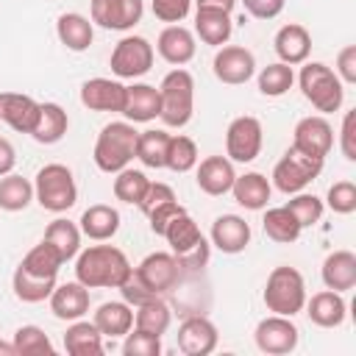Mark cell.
Wrapping results in <instances>:
<instances>
[{
  "label": "cell",
  "mask_w": 356,
  "mask_h": 356,
  "mask_svg": "<svg viewBox=\"0 0 356 356\" xmlns=\"http://www.w3.org/2000/svg\"><path fill=\"white\" fill-rule=\"evenodd\" d=\"M147 186H150V178L142 170L125 167L114 178V197L122 200V203H128V206H139V200L145 197Z\"/></svg>",
  "instance_id": "cell-42"
},
{
  "label": "cell",
  "mask_w": 356,
  "mask_h": 356,
  "mask_svg": "<svg viewBox=\"0 0 356 356\" xmlns=\"http://www.w3.org/2000/svg\"><path fill=\"white\" fill-rule=\"evenodd\" d=\"M337 78L345 83V86H350V83H356V44H345L339 53H337Z\"/></svg>",
  "instance_id": "cell-53"
},
{
  "label": "cell",
  "mask_w": 356,
  "mask_h": 356,
  "mask_svg": "<svg viewBox=\"0 0 356 356\" xmlns=\"http://www.w3.org/2000/svg\"><path fill=\"white\" fill-rule=\"evenodd\" d=\"M231 33H234L231 11H222V8H197L195 11V36H200L203 44L222 47V44H228Z\"/></svg>",
  "instance_id": "cell-26"
},
{
  "label": "cell",
  "mask_w": 356,
  "mask_h": 356,
  "mask_svg": "<svg viewBox=\"0 0 356 356\" xmlns=\"http://www.w3.org/2000/svg\"><path fill=\"white\" fill-rule=\"evenodd\" d=\"M131 273L128 256L114 245H89L75 256V281L86 289H120Z\"/></svg>",
  "instance_id": "cell-1"
},
{
  "label": "cell",
  "mask_w": 356,
  "mask_h": 356,
  "mask_svg": "<svg viewBox=\"0 0 356 356\" xmlns=\"http://www.w3.org/2000/svg\"><path fill=\"white\" fill-rule=\"evenodd\" d=\"M186 209L178 203V200H170V203H164V206H159V209H153L150 214H147V222H150V231L156 234V236H161L164 234V228L178 217V214H184Z\"/></svg>",
  "instance_id": "cell-50"
},
{
  "label": "cell",
  "mask_w": 356,
  "mask_h": 356,
  "mask_svg": "<svg viewBox=\"0 0 356 356\" xmlns=\"http://www.w3.org/2000/svg\"><path fill=\"white\" fill-rule=\"evenodd\" d=\"M120 295H122V300L128 303V306H139V303H145V300H150V298H156V292H150L139 278H136V273H131L122 284H120Z\"/></svg>",
  "instance_id": "cell-52"
},
{
  "label": "cell",
  "mask_w": 356,
  "mask_h": 356,
  "mask_svg": "<svg viewBox=\"0 0 356 356\" xmlns=\"http://www.w3.org/2000/svg\"><path fill=\"white\" fill-rule=\"evenodd\" d=\"M150 8H153V17H156L159 22L178 25L181 19L189 17V11H192V0H153Z\"/></svg>",
  "instance_id": "cell-48"
},
{
  "label": "cell",
  "mask_w": 356,
  "mask_h": 356,
  "mask_svg": "<svg viewBox=\"0 0 356 356\" xmlns=\"http://www.w3.org/2000/svg\"><path fill=\"white\" fill-rule=\"evenodd\" d=\"M170 200H178V197H175V192H172V186H170V184H164V181H150V186H147L145 197L139 200V211L147 217L153 209H159V206H164V203H170Z\"/></svg>",
  "instance_id": "cell-49"
},
{
  "label": "cell",
  "mask_w": 356,
  "mask_h": 356,
  "mask_svg": "<svg viewBox=\"0 0 356 356\" xmlns=\"http://www.w3.org/2000/svg\"><path fill=\"white\" fill-rule=\"evenodd\" d=\"M11 345H14V356H53L56 353L50 337L39 325H19L14 331Z\"/></svg>",
  "instance_id": "cell-41"
},
{
  "label": "cell",
  "mask_w": 356,
  "mask_h": 356,
  "mask_svg": "<svg viewBox=\"0 0 356 356\" xmlns=\"http://www.w3.org/2000/svg\"><path fill=\"white\" fill-rule=\"evenodd\" d=\"M298 86H300V95L312 103V108H317L320 114H334L345 103V83L323 61H303Z\"/></svg>",
  "instance_id": "cell-3"
},
{
  "label": "cell",
  "mask_w": 356,
  "mask_h": 356,
  "mask_svg": "<svg viewBox=\"0 0 356 356\" xmlns=\"http://www.w3.org/2000/svg\"><path fill=\"white\" fill-rule=\"evenodd\" d=\"M81 103L89 111H111L122 114L125 106V83L114 78H89L81 83Z\"/></svg>",
  "instance_id": "cell-16"
},
{
  "label": "cell",
  "mask_w": 356,
  "mask_h": 356,
  "mask_svg": "<svg viewBox=\"0 0 356 356\" xmlns=\"http://www.w3.org/2000/svg\"><path fill=\"white\" fill-rule=\"evenodd\" d=\"M136 139H139V131L128 120L103 125L95 139V150H92L97 170L108 175H117L120 170H125L136 159Z\"/></svg>",
  "instance_id": "cell-2"
},
{
  "label": "cell",
  "mask_w": 356,
  "mask_h": 356,
  "mask_svg": "<svg viewBox=\"0 0 356 356\" xmlns=\"http://www.w3.org/2000/svg\"><path fill=\"white\" fill-rule=\"evenodd\" d=\"M197 8H222V11H234L236 0H195Z\"/></svg>",
  "instance_id": "cell-56"
},
{
  "label": "cell",
  "mask_w": 356,
  "mask_h": 356,
  "mask_svg": "<svg viewBox=\"0 0 356 356\" xmlns=\"http://www.w3.org/2000/svg\"><path fill=\"white\" fill-rule=\"evenodd\" d=\"M11 289H14V298L22 300V303H42V300H47L53 295L56 278H50V275H33L25 267H17L14 275H11Z\"/></svg>",
  "instance_id": "cell-34"
},
{
  "label": "cell",
  "mask_w": 356,
  "mask_h": 356,
  "mask_svg": "<svg viewBox=\"0 0 356 356\" xmlns=\"http://www.w3.org/2000/svg\"><path fill=\"white\" fill-rule=\"evenodd\" d=\"M50 300V312L58 320H81L89 312V289L81 281H67V284H56Z\"/></svg>",
  "instance_id": "cell-22"
},
{
  "label": "cell",
  "mask_w": 356,
  "mask_h": 356,
  "mask_svg": "<svg viewBox=\"0 0 356 356\" xmlns=\"http://www.w3.org/2000/svg\"><path fill=\"white\" fill-rule=\"evenodd\" d=\"M61 264H64V259L58 256V250H56L47 239H42L39 245H33V248L25 253V259L19 261V267H25L28 273H33V275H50V278L58 275Z\"/></svg>",
  "instance_id": "cell-40"
},
{
  "label": "cell",
  "mask_w": 356,
  "mask_h": 356,
  "mask_svg": "<svg viewBox=\"0 0 356 356\" xmlns=\"http://www.w3.org/2000/svg\"><path fill=\"white\" fill-rule=\"evenodd\" d=\"M0 356H14V345L0 339Z\"/></svg>",
  "instance_id": "cell-57"
},
{
  "label": "cell",
  "mask_w": 356,
  "mask_h": 356,
  "mask_svg": "<svg viewBox=\"0 0 356 356\" xmlns=\"http://www.w3.org/2000/svg\"><path fill=\"white\" fill-rule=\"evenodd\" d=\"M339 150L348 161H356V108L345 111L342 128H339Z\"/></svg>",
  "instance_id": "cell-51"
},
{
  "label": "cell",
  "mask_w": 356,
  "mask_h": 356,
  "mask_svg": "<svg viewBox=\"0 0 356 356\" xmlns=\"http://www.w3.org/2000/svg\"><path fill=\"white\" fill-rule=\"evenodd\" d=\"M56 36L58 42L72 50V53H83L92 47V39H95V28H92V19L78 14V11H67L56 19Z\"/></svg>",
  "instance_id": "cell-28"
},
{
  "label": "cell",
  "mask_w": 356,
  "mask_h": 356,
  "mask_svg": "<svg viewBox=\"0 0 356 356\" xmlns=\"http://www.w3.org/2000/svg\"><path fill=\"white\" fill-rule=\"evenodd\" d=\"M303 309H306L309 320L320 328H339L348 317V303H345L342 292H334V289L314 292L312 298H306Z\"/></svg>",
  "instance_id": "cell-23"
},
{
  "label": "cell",
  "mask_w": 356,
  "mask_h": 356,
  "mask_svg": "<svg viewBox=\"0 0 356 356\" xmlns=\"http://www.w3.org/2000/svg\"><path fill=\"white\" fill-rule=\"evenodd\" d=\"M159 95H161L159 120L167 128H184L195 114V78H192V72L184 67L170 70L159 83Z\"/></svg>",
  "instance_id": "cell-4"
},
{
  "label": "cell",
  "mask_w": 356,
  "mask_h": 356,
  "mask_svg": "<svg viewBox=\"0 0 356 356\" xmlns=\"http://www.w3.org/2000/svg\"><path fill=\"white\" fill-rule=\"evenodd\" d=\"M286 209L292 211V217L298 220L300 228H312L323 220V211H325V203L317 197V195H309V192H295L286 203Z\"/></svg>",
  "instance_id": "cell-45"
},
{
  "label": "cell",
  "mask_w": 356,
  "mask_h": 356,
  "mask_svg": "<svg viewBox=\"0 0 356 356\" xmlns=\"http://www.w3.org/2000/svg\"><path fill=\"white\" fill-rule=\"evenodd\" d=\"M92 323L103 337H125L134 328V306H128L125 300H106L97 306Z\"/></svg>",
  "instance_id": "cell-30"
},
{
  "label": "cell",
  "mask_w": 356,
  "mask_h": 356,
  "mask_svg": "<svg viewBox=\"0 0 356 356\" xmlns=\"http://www.w3.org/2000/svg\"><path fill=\"white\" fill-rule=\"evenodd\" d=\"M209 242H211L220 253L236 256V253H242V250L250 245V225H248L245 217H239V214H220V217L211 222Z\"/></svg>",
  "instance_id": "cell-18"
},
{
  "label": "cell",
  "mask_w": 356,
  "mask_h": 356,
  "mask_svg": "<svg viewBox=\"0 0 356 356\" xmlns=\"http://www.w3.org/2000/svg\"><path fill=\"white\" fill-rule=\"evenodd\" d=\"M170 323H172V312H170V306L164 303L161 295L139 303L136 312H134V328L147 331L153 337H164L167 328H170Z\"/></svg>",
  "instance_id": "cell-35"
},
{
  "label": "cell",
  "mask_w": 356,
  "mask_h": 356,
  "mask_svg": "<svg viewBox=\"0 0 356 356\" xmlns=\"http://www.w3.org/2000/svg\"><path fill=\"white\" fill-rule=\"evenodd\" d=\"M261 145H264V128H261L259 117L242 114V117H234L228 122V131H225V156L231 161L250 164L261 153Z\"/></svg>",
  "instance_id": "cell-9"
},
{
  "label": "cell",
  "mask_w": 356,
  "mask_h": 356,
  "mask_svg": "<svg viewBox=\"0 0 356 356\" xmlns=\"http://www.w3.org/2000/svg\"><path fill=\"white\" fill-rule=\"evenodd\" d=\"M242 6L253 19H275L284 11L286 0H242Z\"/></svg>",
  "instance_id": "cell-54"
},
{
  "label": "cell",
  "mask_w": 356,
  "mask_h": 356,
  "mask_svg": "<svg viewBox=\"0 0 356 356\" xmlns=\"http://www.w3.org/2000/svg\"><path fill=\"white\" fill-rule=\"evenodd\" d=\"M292 83H295V72H292V67L284 64V61L267 64V67H261V72H259V92H261L264 97H281V95H286V92L292 89Z\"/></svg>",
  "instance_id": "cell-43"
},
{
  "label": "cell",
  "mask_w": 356,
  "mask_h": 356,
  "mask_svg": "<svg viewBox=\"0 0 356 356\" xmlns=\"http://www.w3.org/2000/svg\"><path fill=\"white\" fill-rule=\"evenodd\" d=\"M217 325L203 314H192L178 325V350L186 356H209L217 348Z\"/></svg>",
  "instance_id": "cell-15"
},
{
  "label": "cell",
  "mask_w": 356,
  "mask_h": 356,
  "mask_svg": "<svg viewBox=\"0 0 356 356\" xmlns=\"http://www.w3.org/2000/svg\"><path fill=\"white\" fill-rule=\"evenodd\" d=\"M323 161L325 159H317V156H309L298 147H289L273 167V186L284 195L303 192L323 172Z\"/></svg>",
  "instance_id": "cell-7"
},
{
  "label": "cell",
  "mask_w": 356,
  "mask_h": 356,
  "mask_svg": "<svg viewBox=\"0 0 356 356\" xmlns=\"http://www.w3.org/2000/svg\"><path fill=\"white\" fill-rule=\"evenodd\" d=\"M323 203L334 214H353L356 211V184L353 181H337V184H331Z\"/></svg>",
  "instance_id": "cell-46"
},
{
  "label": "cell",
  "mask_w": 356,
  "mask_h": 356,
  "mask_svg": "<svg viewBox=\"0 0 356 356\" xmlns=\"http://www.w3.org/2000/svg\"><path fill=\"white\" fill-rule=\"evenodd\" d=\"M153 58H156V50L153 44L145 39V36H122L114 50H111V58H108V67L117 78L122 81H134V78H142L150 72L153 67Z\"/></svg>",
  "instance_id": "cell-8"
},
{
  "label": "cell",
  "mask_w": 356,
  "mask_h": 356,
  "mask_svg": "<svg viewBox=\"0 0 356 356\" xmlns=\"http://www.w3.org/2000/svg\"><path fill=\"white\" fill-rule=\"evenodd\" d=\"M253 339H256V348L261 353H270V356H286L298 348L300 342V331L298 325L292 323V317H284V314H270L264 320H259L256 331H253Z\"/></svg>",
  "instance_id": "cell-10"
},
{
  "label": "cell",
  "mask_w": 356,
  "mask_h": 356,
  "mask_svg": "<svg viewBox=\"0 0 356 356\" xmlns=\"http://www.w3.org/2000/svg\"><path fill=\"white\" fill-rule=\"evenodd\" d=\"M145 0H89V19L106 31H131L142 22Z\"/></svg>",
  "instance_id": "cell-12"
},
{
  "label": "cell",
  "mask_w": 356,
  "mask_h": 356,
  "mask_svg": "<svg viewBox=\"0 0 356 356\" xmlns=\"http://www.w3.org/2000/svg\"><path fill=\"white\" fill-rule=\"evenodd\" d=\"M81 236H83L81 228H78L75 222L64 220V217L53 220V222L44 228V239L58 250V256L64 259V264L78 256V250H81Z\"/></svg>",
  "instance_id": "cell-37"
},
{
  "label": "cell",
  "mask_w": 356,
  "mask_h": 356,
  "mask_svg": "<svg viewBox=\"0 0 356 356\" xmlns=\"http://www.w3.org/2000/svg\"><path fill=\"white\" fill-rule=\"evenodd\" d=\"M64 350L70 356H100L103 353V334L89 320H72L64 331Z\"/></svg>",
  "instance_id": "cell-31"
},
{
  "label": "cell",
  "mask_w": 356,
  "mask_h": 356,
  "mask_svg": "<svg viewBox=\"0 0 356 356\" xmlns=\"http://www.w3.org/2000/svg\"><path fill=\"white\" fill-rule=\"evenodd\" d=\"M320 278L325 289L334 292H348L356 286V253L353 250H334L323 259Z\"/></svg>",
  "instance_id": "cell-25"
},
{
  "label": "cell",
  "mask_w": 356,
  "mask_h": 356,
  "mask_svg": "<svg viewBox=\"0 0 356 356\" xmlns=\"http://www.w3.org/2000/svg\"><path fill=\"white\" fill-rule=\"evenodd\" d=\"M0 120L17 134H31L39 120V103L31 95L0 92Z\"/></svg>",
  "instance_id": "cell-20"
},
{
  "label": "cell",
  "mask_w": 356,
  "mask_h": 356,
  "mask_svg": "<svg viewBox=\"0 0 356 356\" xmlns=\"http://www.w3.org/2000/svg\"><path fill=\"white\" fill-rule=\"evenodd\" d=\"M231 195H234V200H236L242 209H248V211H261V209H267V203H270L273 184H270L261 172H245V175H236V178H234Z\"/></svg>",
  "instance_id": "cell-29"
},
{
  "label": "cell",
  "mask_w": 356,
  "mask_h": 356,
  "mask_svg": "<svg viewBox=\"0 0 356 356\" xmlns=\"http://www.w3.org/2000/svg\"><path fill=\"white\" fill-rule=\"evenodd\" d=\"M33 200L53 214L70 211L78 203V184L67 164H44L33 178Z\"/></svg>",
  "instance_id": "cell-5"
},
{
  "label": "cell",
  "mask_w": 356,
  "mask_h": 356,
  "mask_svg": "<svg viewBox=\"0 0 356 356\" xmlns=\"http://www.w3.org/2000/svg\"><path fill=\"white\" fill-rule=\"evenodd\" d=\"M161 111V95L156 86L150 83H131L125 86V106H122V117L128 122H150L156 120Z\"/></svg>",
  "instance_id": "cell-24"
},
{
  "label": "cell",
  "mask_w": 356,
  "mask_h": 356,
  "mask_svg": "<svg viewBox=\"0 0 356 356\" xmlns=\"http://www.w3.org/2000/svg\"><path fill=\"white\" fill-rule=\"evenodd\" d=\"M197 161H200V156H197V145H195L192 136H184V134L170 136L167 161H164L167 170H172V172H189V170H195Z\"/></svg>",
  "instance_id": "cell-44"
},
{
  "label": "cell",
  "mask_w": 356,
  "mask_h": 356,
  "mask_svg": "<svg viewBox=\"0 0 356 356\" xmlns=\"http://www.w3.org/2000/svg\"><path fill=\"white\" fill-rule=\"evenodd\" d=\"M14 164H17V150H14V145H11L6 136H0V178L8 175V172L14 170Z\"/></svg>",
  "instance_id": "cell-55"
},
{
  "label": "cell",
  "mask_w": 356,
  "mask_h": 356,
  "mask_svg": "<svg viewBox=\"0 0 356 356\" xmlns=\"http://www.w3.org/2000/svg\"><path fill=\"white\" fill-rule=\"evenodd\" d=\"M136 278L156 295H167L178 286L181 281V267L175 261L172 253H164V250H156V253H147L136 267H134Z\"/></svg>",
  "instance_id": "cell-13"
},
{
  "label": "cell",
  "mask_w": 356,
  "mask_h": 356,
  "mask_svg": "<svg viewBox=\"0 0 356 356\" xmlns=\"http://www.w3.org/2000/svg\"><path fill=\"white\" fill-rule=\"evenodd\" d=\"M273 47H275V56L278 61L289 64V67H298L309 58L312 53V33L300 25V22H289V25H281L275 39H273Z\"/></svg>",
  "instance_id": "cell-21"
},
{
  "label": "cell",
  "mask_w": 356,
  "mask_h": 356,
  "mask_svg": "<svg viewBox=\"0 0 356 356\" xmlns=\"http://www.w3.org/2000/svg\"><path fill=\"white\" fill-rule=\"evenodd\" d=\"M33 200V184L17 172L0 178V209L3 211H25Z\"/></svg>",
  "instance_id": "cell-39"
},
{
  "label": "cell",
  "mask_w": 356,
  "mask_h": 356,
  "mask_svg": "<svg viewBox=\"0 0 356 356\" xmlns=\"http://www.w3.org/2000/svg\"><path fill=\"white\" fill-rule=\"evenodd\" d=\"M161 236L167 239V245H170V253H172V256H184V253H189L192 248H197L200 242H206L203 231H200V228H197V222L189 217V211L178 214V217L164 228V234H161Z\"/></svg>",
  "instance_id": "cell-33"
},
{
  "label": "cell",
  "mask_w": 356,
  "mask_h": 356,
  "mask_svg": "<svg viewBox=\"0 0 356 356\" xmlns=\"http://www.w3.org/2000/svg\"><path fill=\"white\" fill-rule=\"evenodd\" d=\"M234 178H236V170L228 156H206L203 161L195 164V184L200 192H206L211 197L231 192Z\"/></svg>",
  "instance_id": "cell-17"
},
{
  "label": "cell",
  "mask_w": 356,
  "mask_h": 356,
  "mask_svg": "<svg viewBox=\"0 0 356 356\" xmlns=\"http://www.w3.org/2000/svg\"><path fill=\"white\" fill-rule=\"evenodd\" d=\"M211 72L220 83L242 86L256 75V56L242 44H222L214 53Z\"/></svg>",
  "instance_id": "cell-11"
},
{
  "label": "cell",
  "mask_w": 356,
  "mask_h": 356,
  "mask_svg": "<svg viewBox=\"0 0 356 356\" xmlns=\"http://www.w3.org/2000/svg\"><path fill=\"white\" fill-rule=\"evenodd\" d=\"M156 50H159V56L167 64L184 67V64H189L195 58L197 42H195V33L189 28H184V25H167L159 33V39H156Z\"/></svg>",
  "instance_id": "cell-19"
},
{
  "label": "cell",
  "mask_w": 356,
  "mask_h": 356,
  "mask_svg": "<svg viewBox=\"0 0 356 356\" xmlns=\"http://www.w3.org/2000/svg\"><path fill=\"white\" fill-rule=\"evenodd\" d=\"M261 300H264L267 312L295 317L306 306V281H303V275L295 267H286V264L273 267L270 275H267Z\"/></svg>",
  "instance_id": "cell-6"
},
{
  "label": "cell",
  "mask_w": 356,
  "mask_h": 356,
  "mask_svg": "<svg viewBox=\"0 0 356 356\" xmlns=\"http://www.w3.org/2000/svg\"><path fill=\"white\" fill-rule=\"evenodd\" d=\"M170 136L167 131L161 128H153V131H142L139 139H136V159L150 167V170H161L164 161H167V147H170Z\"/></svg>",
  "instance_id": "cell-38"
},
{
  "label": "cell",
  "mask_w": 356,
  "mask_h": 356,
  "mask_svg": "<svg viewBox=\"0 0 356 356\" xmlns=\"http://www.w3.org/2000/svg\"><path fill=\"white\" fill-rule=\"evenodd\" d=\"M70 128V117L67 111L58 106V103H39V120L31 131V136L39 142V145H56L64 139Z\"/></svg>",
  "instance_id": "cell-32"
},
{
  "label": "cell",
  "mask_w": 356,
  "mask_h": 356,
  "mask_svg": "<svg viewBox=\"0 0 356 356\" xmlns=\"http://www.w3.org/2000/svg\"><path fill=\"white\" fill-rule=\"evenodd\" d=\"M122 353L125 356H159L161 353V337H153L147 331H128L125 342H122Z\"/></svg>",
  "instance_id": "cell-47"
},
{
  "label": "cell",
  "mask_w": 356,
  "mask_h": 356,
  "mask_svg": "<svg viewBox=\"0 0 356 356\" xmlns=\"http://www.w3.org/2000/svg\"><path fill=\"white\" fill-rule=\"evenodd\" d=\"M78 228L92 242H108L120 231V211L108 203H95L81 214Z\"/></svg>",
  "instance_id": "cell-27"
},
{
  "label": "cell",
  "mask_w": 356,
  "mask_h": 356,
  "mask_svg": "<svg viewBox=\"0 0 356 356\" xmlns=\"http://www.w3.org/2000/svg\"><path fill=\"white\" fill-rule=\"evenodd\" d=\"M292 147L325 159L334 147V128L323 114H309L303 120H298L295 131H292Z\"/></svg>",
  "instance_id": "cell-14"
},
{
  "label": "cell",
  "mask_w": 356,
  "mask_h": 356,
  "mask_svg": "<svg viewBox=\"0 0 356 356\" xmlns=\"http://www.w3.org/2000/svg\"><path fill=\"white\" fill-rule=\"evenodd\" d=\"M261 228H264L267 239H273V242H278V245H292V242H298V236H300V231H303L286 206H273V209H267V211H264V220H261Z\"/></svg>",
  "instance_id": "cell-36"
}]
</instances>
